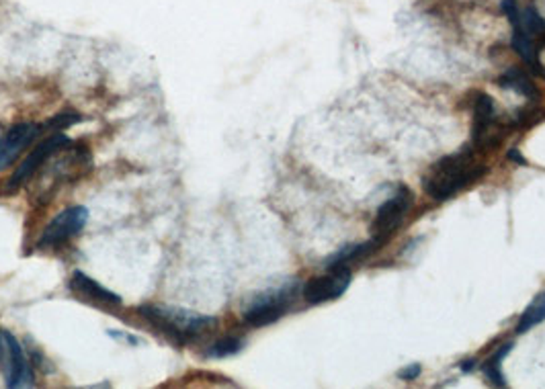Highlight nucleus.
<instances>
[{
    "instance_id": "nucleus-13",
    "label": "nucleus",
    "mask_w": 545,
    "mask_h": 389,
    "mask_svg": "<svg viewBox=\"0 0 545 389\" xmlns=\"http://www.w3.org/2000/svg\"><path fill=\"white\" fill-rule=\"evenodd\" d=\"M498 86L500 88H509V91L519 93L522 96H527L529 101H540L541 93L540 88L533 85V80L529 78V74L521 68H511L506 70L503 77L498 78Z\"/></svg>"
},
{
    "instance_id": "nucleus-16",
    "label": "nucleus",
    "mask_w": 545,
    "mask_h": 389,
    "mask_svg": "<svg viewBox=\"0 0 545 389\" xmlns=\"http://www.w3.org/2000/svg\"><path fill=\"white\" fill-rule=\"evenodd\" d=\"M513 29H519L521 33L529 35L531 40H537V37L545 35V19L535 9L529 6V9L519 13V21L513 25Z\"/></svg>"
},
{
    "instance_id": "nucleus-1",
    "label": "nucleus",
    "mask_w": 545,
    "mask_h": 389,
    "mask_svg": "<svg viewBox=\"0 0 545 389\" xmlns=\"http://www.w3.org/2000/svg\"><path fill=\"white\" fill-rule=\"evenodd\" d=\"M486 172V164L477 162L474 149L466 146L459 152L445 156V158L432 164L429 175L422 178V189L432 201L443 204V201H450L458 193L472 186Z\"/></svg>"
},
{
    "instance_id": "nucleus-11",
    "label": "nucleus",
    "mask_w": 545,
    "mask_h": 389,
    "mask_svg": "<svg viewBox=\"0 0 545 389\" xmlns=\"http://www.w3.org/2000/svg\"><path fill=\"white\" fill-rule=\"evenodd\" d=\"M43 125L37 123H17L0 138V170L9 168L11 164L25 152L27 146L41 136Z\"/></svg>"
},
{
    "instance_id": "nucleus-23",
    "label": "nucleus",
    "mask_w": 545,
    "mask_h": 389,
    "mask_svg": "<svg viewBox=\"0 0 545 389\" xmlns=\"http://www.w3.org/2000/svg\"><path fill=\"white\" fill-rule=\"evenodd\" d=\"M543 5H545V0H543Z\"/></svg>"
},
{
    "instance_id": "nucleus-9",
    "label": "nucleus",
    "mask_w": 545,
    "mask_h": 389,
    "mask_svg": "<svg viewBox=\"0 0 545 389\" xmlns=\"http://www.w3.org/2000/svg\"><path fill=\"white\" fill-rule=\"evenodd\" d=\"M3 334H5V344H6V361H5L6 385H9L11 389L35 385L32 358L25 355L21 342L14 339L11 332L5 330Z\"/></svg>"
},
{
    "instance_id": "nucleus-17",
    "label": "nucleus",
    "mask_w": 545,
    "mask_h": 389,
    "mask_svg": "<svg viewBox=\"0 0 545 389\" xmlns=\"http://www.w3.org/2000/svg\"><path fill=\"white\" fill-rule=\"evenodd\" d=\"M545 320V291L543 294L537 295L531 303H529V308L522 312V316L517 324V332L525 334L535 328L537 324H541Z\"/></svg>"
},
{
    "instance_id": "nucleus-3",
    "label": "nucleus",
    "mask_w": 545,
    "mask_h": 389,
    "mask_svg": "<svg viewBox=\"0 0 545 389\" xmlns=\"http://www.w3.org/2000/svg\"><path fill=\"white\" fill-rule=\"evenodd\" d=\"M297 295V283L289 281L283 283L279 287L267 289L263 294H259L246 303L242 310V318L249 326L252 328H263L271 326L275 321L286 316L287 310L294 303Z\"/></svg>"
},
{
    "instance_id": "nucleus-7",
    "label": "nucleus",
    "mask_w": 545,
    "mask_h": 389,
    "mask_svg": "<svg viewBox=\"0 0 545 389\" xmlns=\"http://www.w3.org/2000/svg\"><path fill=\"white\" fill-rule=\"evenodd\" d=\"M66 144H70V140L64 136L62 131L51 133L50 138H46L41 144H37L35 149H32V154L19 164L17 170L13 172V176L9 178V191H17L21 185H25L32 181V178L41 170L43 164L48 162L50 156H54L59 148H64Z\"/></svg>"
},
{
    "instance_id": "nucleus-6",
    "label": "nucleus",
    "mask_w": 545,
    "mask_h": 389,
    "mask_svg": "<svg viewBox=\"0 0 545 389\" xmlns=\"http://www.w3.org/2000/svg\"><path fill=\"white\" fill-rule=\"evenodd\" d=\"M413 191L408 186H400L384 205H379L376 220L371 223V234L376 240L386 244L394 236V231L404 223L406 215L413 207Z\"/></svg>"
},
{
    "instance_id": "nucleus-20",
    "label": "nucleus",
    "mask_w": 545,
    "mask_h": 389,
    "mask_svg": "<svg viewBox=\"0 0 545 389\" xmlns=\"http://www.w3.org/2000/svg\"><path fill=\"white\" fill-rule=\"evenodd\" d=\"M509 160L517 162V164H525V158H522V156L519 154V149H517V148H513L511 152H509Z\"/></svg>"
},
{
    "instance_id": "nucleus-15",
    "label": "nucleus",
    "mask_w": 545,
    "mask_h": 389,
    "mask_svg": "<svg viewBox=\"0 0 545 389\" xmlns=\"http://www.w3.org/2000/svg\"><path fill=\"white\" fill-rule=\"evenodd\" d=\"M514 344L513 342H504L503 347L496 348V353L492 355L486 363L482 365V371L484 375H486V379L490 381L492 385L496 387H506V379H504V373H503V361L506 357H509V353L513 350Z\"/></svg>"
},
{
    "instance_id": "nucleus-18",
    "label": "nucleus",
    "mask_w": 545,
    "mask_h": 389,
    "mask_svg": "<svg viewBox=\"0 0 545 389\" xmlns=\"http://www.w3.org/2000/svg\"><path fill=\"white\" fill-rule=\"evenodd\" d=\"M244 348V340L236 339V336H226V339L215 340L212 347L207 348V357L209 358H228L241 353Z\"/></svg>"
},
{
    "instance_id": "nucleus-8",
    "label": "nucleus",
    "mask_w": 545,
    "mask_h": 389,
    "mask_svg": "<svg viewBox=\"0 0 545 389\" xmlns=\"http://www.w3.org/2000/svg\"><path fill=\"white\" fill-rule=\"evenodd\" d=\"M350 268L341 267V268H331L322 276H313L302 291V295L310 305L334 302L345 295V291L350 287Z\"/></svg>"
},
{
    "instance_id": "nucleus-4",
    "label": "nucleus",
    "mask_w": 545,
    "mask_h": 389,
    "mask_svg": "<svg viewBox=\"0 0 545 389\" xmlns=\"http://www.w3.org/2000/svg\"><path fill=\"white\" fill-rule=\"evenodd\" d=\"M88 223V209L82 205H74L59 212L54 220H51L46 230L41 231L40 240H37V249L40 250H51L58 249L72 238L80 236V231L86 228Z\"/></svg>"
},
{
    "instance_id": "nucleus-2",
    "label": "nucleus",
    "mask_w": 545,
    "mask_h": 389,
    "mask_svg": "<svg viewBox=\"0 0 545 389\" xmlns=\"http://www.w3.org/2000/svg\"><path fill=\"white\" fill-rule=\"evenodd\" d=\"M140 316L150 324L156 332H160L164 339L186 347L204 339L207 332H212L218 320L204 313L173 308V305H141L138 310Z\"/></svg>"
},
{
    "instance_id": "nucleus-14",
    "label": "nucleus",
    "mask_w": 545,
    "mask_h": 389,
    "mask_svg": "<svg viewBox=\"0 0 545 389\" xmlns=\"http://www.w3.org/2000/svg\"><path fill=\"white\" fill-rule=\"evenodd\" d=\"M511 46L521 56L522 62H525L529 66V68H531L535 74H540V70H541L540 48H537L535 40H531V37L525 35V33H521L519 29H513Z\"/></svg>"
},
{
    "instance_id": "nucleus-22",
    "label": "nucleus",
    "mask_w": 545,
    "mask_h": 389,
    "mask_svg": "<svg viewBox=\"0 0 545 389\" xmlns=\"http://www.w3.org/2000/svg\"><path fill=\"white\" fill-rule=\"evenodd\" d=\"M459 366H461V371H466V373H468V371H472V369H474L476 361H461Z\"/></svg>"
},
{
    "instance_id": "nucleus-12",
    "label": "nucleus",
    "mask_w": 545,
    "mask_h": 389,
    "mask_svg": "<svg viewBox=\"0 0 545 389\" xmlns=\"http://www.w3.org/2000/svg\"><path fill=\"white\" fill-rule=\"evenodd\" d=\"M382 246H384V244L379 242V240H376V238H373V240H369V242H365V244L345 246V249H341L337 254H332V257L328 258L326 263H324V267L328 268V271H331V268L349 267V265L357 263V260H361V258H365V257H369L371 252H376L377 249H382Z\"/></svg>"
},
{
    "instance_id": "nucleus-19",
    "label": "nucleus",
    "mask_w": 545,
    "mask_h": 389,
    "mask_svg": "<svg viewBox=\"0 0 545 389\" xmlns=\"http://www.w3.org/2000/svg\"><path fill=\"white\" fill-rule=\"evenodd\" d=\"M421 371H422V366L418 363H413V365H408L400 371V379L402 381H414V379H418V375H421Z\"/></svg>"
},
{
    "instance_id": "nucleus-10",
    "label": "nucleus",
    "mask_w": 545,
    "mask_h": 389,
    "mask_svg": "<svg viewBox=\"0 0 545 389\" xmlns=\"http://www.w3.org/2000/svg\"><path fill=\"white\" fill-rule=\"evenodd\" d=\"M68 287L74 297L88 305H93V308L114 310L122 305V297L114 294V291H109L107 287H103L99 281L91 279V276L85 275L82 271H77L70 276Z\"/></svg>"
},
{
    "instance_id": "nucleus-5",
    "label": "nucleus",
    "mask_w": 545,
    "mask_h": 389,
    "mask_svg": "<svg viewBox=\"0 0 545 389\" xmlns=\"http://www.w3.org/2000/svg\"><path fill=\"white\" fill-rule=\"evenodd\" d=\"M472 133L476 148L482 149H495L506 136V127L498 125L496 104L486 93H476Z\"/></svg>"
},
{
    "instance_id": "nucleus-21",
    "label": "nucleus",
    "mask_w": 545,
    "mask_h": 389,
    "mask_svg": "<svg viewBox=\"0 0 545 389\" xmlns=\"http://www.w3.org/2000/svg\"><path fill=\"white\" fill-rule=\"evenodd\" d=\"M6 361V344H5V334L0 332V363Z\"/></svg>"
}]
</instances>
